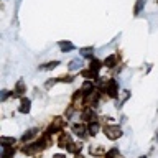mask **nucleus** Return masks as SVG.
Here are the masks:
<instances>
[{"label":"nucleus","instance_id":"obj_1","mask_svg":"<svg viewBox=\"0 0 158 158\" xmlns=\"http://www.w3.org/2000/svg\"><path fill=\"white\" fill-rule=\"evenodd\" d=\"M106 135H107V138H110V140H115V138H118L122 135V132L117 125H110V127L106 128Z\"/></svg>","mask_w":158,"mask_h":158},{"label":"nucleus","instance_id":"obj_2","mask_svg":"<svg viewBox=\"0 0 158 158\" xmlns=\"http://www.w3.org/2000/svg\"><path fill=\"white\" fill-rule=\"evenodd\" d=\"M107 92H109V96H115L117 94V82L114 81V79H110V81L107 82Z\"/></svg>","mask_w":158,"mask_h":158},{"label":"nucleus","instance_id":"obj_3","mask_svg":"<svg viewBox=\"0 0 158 158\" xmlns=\"http://www.w3.org/2000/svg\"><path fill=\"white\" fill-rule=\"evenodd\" d=\"M81 66H82V59L76 58V59H73V61L69 63V71H76V69H79Z\"/></svg>","mask_w":158,"mask_h":158},{"label":"nucleus","instance_id":"obj_4","mask_svg":"<svg viewBox=\"0 0 158 158\" xmlns=\"http://www.w3.org/2000/svg\"><path fill=\"white\" fill-rule=\"evenodd\" d=\"M59 48H61V51H71V49H74V44L69 43V41H61L59 43Z\"/></svg>","mask_w":158,"mask_h":158},{"label":"nucleus","instance_id":"obj_5","mask_svg":"<svg viewBox=\"0 0 158 158\" xmlns=\"http://www.w3.org/2000/svg\"><path fill=\"white\" fill-rule=\"evenodd\" d=\"M69 145H71V140H69V137H68V135H61V137H59V147L68 148Z\"/></svg>","mask_w":158,"mask_h":158},{"label":"nucleus","instance_id":"obj_6","mask_svg":"<svg viewBox=\"0 0 158 158\" xmlns=\"http://www.w3.org/2000/svg\"><path fill=\"white\" fill-rule=\"evenodd\" d=\"M63 127V118H59L56 117V120H54V123L51 127H49V132H54V130H58V128H61Z\"/></svg>","mask_w":158,"mask_h":158},{"label":"nucleus","instance_id":"obj_7","mask_svg":"<svg viewBox=\"0 0 158 158\" xmlns=\"http://www.w3.org/2000/svg\"><path fill=\"white\" fill-rule=\"evenodd\" d=\"M30 110V101L28 99H22V106H20V112H28Z\"/></svg>","mask_w":158,"mask_h":158},{"label":"nucleus","instance_id":"obj_8","mask_svg":"<svg viewBox=\"0 0 158 158\" xmlns=\"http://www.w3.org/2000/svg\"><path fill=\"white\" fill-rule=\"evenodd\" d=\"M115 61H117V56H115V54H110V56L106 59V66L107 68H112L114 64H115Z\"/></svg>","mask_w":158,"mask_h":158},{"label":"nucleus","instance_id":"obj_9","mask_svg":"<svg viewBox=\"0 0 158 158\" xmlns=\"http://www.w3.org/2000/svg\"><path fill=\"white\" fill-rule=\"evenodd\" d=\"M0 142H2V145H3V147H10V145H13V143H15V138L2 137V140H0Z\"/></svg>","mask_w":158,"mask_h":158},{"label":"nucleus","instance_id":"obj_10","mask_svg":"<svg viewBox=\"0 0 158 158\" xmlns=\"http://www.w3.org/2000/svg\"><path fill=\"white\" fill-rule=\"evenodd\" d=\"M35 135H36V128L28 130V133H25V135H23V142H27V140H30V138H33Z\"/></svg>","mask_w":158,"mask_h":158},{"label":"nucleus","instance_id":"obj_11","mask_svg":"<svg viewBox=\"0 0 158 158\" xmlns=\"http://www.w3.org/2000/svg\"><path fill=\"white\" fill-rule=\"evenodd\" d=\"M97 130H99V123H97V122H94V123H91V125H89V133H91V135H96Z\"/></svg>","mask_w":158,"mask_h":158},{"label":"nucleus","instance_id":"obj_12","mask_svg":"<svg viewBox=\"0 0 158 158\" xmlns=\"http://www.w3.org/2000/svg\"><path fill=\"white\" fill-rule=\"evenodd\" d=\"M107 158H120V153H118L117 148H112V150L107 153Z\"/></svg>","mask_w":158,"mask_h":158},{"label":"nucleus","instance_id":"obj_13","mask_svg":"<svg viewBox=\"0 0 158 158\" xmlns=\"http://www.w3.org/2000/svg\"><path fill=\"white\" fill-rule=\"evenodd\" d=\"M23 91H25V84H23V81H18V84H17V91H15L13 96H18V94H22Z\"/></svg>","mask_w":158,"mask_h":158},{"label":"nucleus","instance_id":"obj_14","mask_svg":"<svg viewBox=\"0 0 158 158\" xmlns=\"http://www.w3.org/2000/svg\"><path fill=\"white\" fill-rule=\"evenodd\" d=\"M84 118H86V120H96V114L92 110H86L84 112Z\"/></svg>","mask_w":158,"mask_h":158},{"label":"nucleus","instance_id":"obj_15","mask_svg":"<svg viewBox=\"0 0 158 158\" xmlns=\"http://www.w3.org/2000/svg\"><path fill=\"white\" fill-rule=\"evenodd\" d=\"M58 64H59V61H53V63H48V64H43V66H41V68H40V69H54V68H56V66H58Z\"/></svg>","mask_w":158,"mask_h":158},{"label":"nucleus","instance_id":"obj_16","mask_svg":"<svg viewBox=\"0 0 158 158\" xmlns=\"http://www.w3.org/2000/svg\"><path fill=\"white\" fill-rule=\"evenodd\" d=\"M91 69H92L94 73H97L99 69H101V63L96 61V59H94V61H91Z\"/></svg>","mask_w":158,"mask_h":158},{"label":"nucleus","instance_id":"obj_17","mask_svg":"<svg viewBox=\"0 0 158 158\" xmlns=\"http://www.w3.org/2000/svg\"><path fill=\"white\" fill-rule=\"evenodd\" d=\"M73 130H74V133H77V135H84V127L82 125H74Z\"/></svg>","mask_w":158,"mask_h":158},{"label":"nucleus","instance_id":"obj_18","mask_svg":"<svg viewBox=\"0 0 158 158\" xmlns=\"http://www.w3.org/2000/svg\"><path fill=\"white\" fill-rule=\"evenodd\" d=\"M81 53L84 54V56H91V54L94 53V49L92 48H84V49H81Z\"/></svg>","mask_w":158,"mask_h":158},{"label":"nucleus","instance_id":"obj_19","mask_svg":"<svg viewBox=\"0 0 158 158\" xmlns=\"http://www.w3.org/2000/svg\"><path fill=\"white\" fill-rule=\"evenodd\" d=\"M142 7H143V0H138V3H137V7H135V15H138L142 12Z\"/></svg>","mask_w":158,"mask_h":158},{"label":"nucleus","instance_id":"obj_20","mask_svg":"<svg viewBox=\"0 0 158 158\" xmlns=\"http://www.w3.org/2000/svg\"><path fill=\"white\" fill-rule=\"evenodd\" d=\"M10 155H13V148H5V152H3V158H8Z\"/></svg>","mask_w":158,"mask_h":158},{"label":"nucleus","instance_id":"obj_21","mask_svg":"<svg viewBox=\"0 0 158 158\" xmlns=\"http://www.w3.org/2000/svg\"><path fill=\"white\" fill-rule=\"evenodd\" d=\"M7 96H8V92L3 91V92H2V99H7Z\"/></svg>","mask_w":158,"mask_h":158},{"label":"nucleus","instance_id":"obj_22","mask_svg":"<svg viewBox=\"0 0 158 158\" xmlns=\"http://www.w3.org/2000/svg\"><path fill=\"white\" fill-rule=\"evenodd\" d=\"M54 158H64L63 155H56V156H54Z\"/></svg>","mask_w":158,"mask_h":158},{"label":"nucleus","instance_id":"obj_23","mask_svg":"<svg viewBox=\"0 0 158 158\" xmlns=\"http://www.w3.org/2000/svg\"><path fill=\"white\" fill-rule=\"evenodd\" d=\"M76 158H82V156H81V155H76Z\"/></svg>","mask_w":158,"mask_h":158}]
</instances>
